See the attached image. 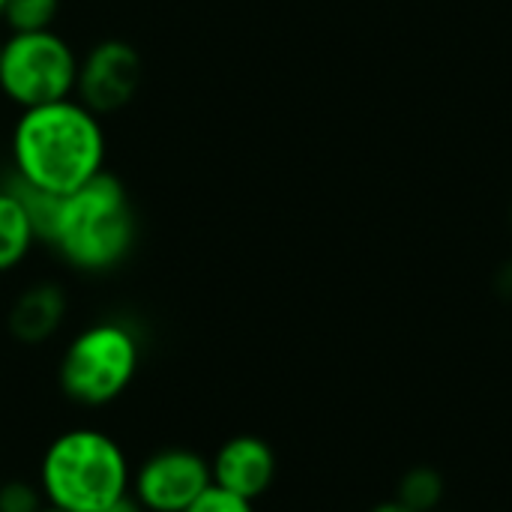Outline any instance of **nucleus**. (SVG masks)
I'll list each match as a JSON object with an SVG mask.
<instances>
[{
	"mask_svg": "<svg viewBox=\"0 0 512 512\" xmlns=\"http://www.w3.org/2000/svg\"><path fill=\"white\" fill-rule=\"evenodd\" d=\"M141 339L117 318L93 321L72 336L57 363L60 393L81 408L114 405L141 369Z\"/></svg>",
	"mask_w": 512,
	"mask_h": 512,
	"instance_id": "20e7f679",
	"label": "nucleus"
},
{
	"mask_svg": "<svg viewBox=\"0 0 512 512\" xmlns=\"http://www.w3.org/2000/svg\"><path fill=\"white\" fill-rule=\"evenodd\" d=\"M105 512H144L132 498H126V501H120V504H114L111 510H105Z\"/></svg>",
	"mask_w": 512,
	"mask_h": 512,
	"instance_id": "f3484780",
	"label": "nucleus"
},
{
	"mask_svg": "<svg viewBox=\"0 0 512 512\" xmlns=\"http://www.w3.org/2000/svg\"><path fill=\"white\" fill-rule=\"evenodd\" d=\"M369 512H414V510H408V507H405V504H399V501H384V504L372 507Z\"/></svg>",
	"mask_w": 512,
	"mask_h": 512,
	"instance_id": "2eb2a0df",
	"label": "nucleus"
},
{
	"mask_svg": "<svg viewBox=\"0 0 512 512\" xmlns=\"http://www.w3.org/2000/svg\"><path fill=\"white\" fill-rule=\"evenodd\" d=\"M186 512H258L252 501L240 498V495H231L219 486H210L192 507Z\"/></svg>",
	"mask_w": 512,
	"mask_h": 512,
	"instance_id": "4468645a",
	"label": "nucleus"
},
{
	"mask_svg": "<svg viewBox=\"0 0 512 512\" xmlns=\"http://www.w3.org/2000/svg\"><path fill=\"white\" fill-rule=\"evenodd\" d=\"M57 12H60V0H6L0 18L12 33H33V30H51Z\"/></svg>",
	"mask_w": 512,
	"mask_h": 512,
	"instance_id": "f8f14e48",
	"label": "nucleus"
},
{
	"mask_svg": "<svg viewBox=\"0 0 512 512\" xmlns=\"http://www.w3.org/2000/svg\"><path fill=\"white\" fill-rule=\"evenodd\" d=\"M0 51H3V39H0Z\"/></svg>",
	"mask_w": 512,
	"mask_h": 512,
	"instance_id": "aec40b11",
	"label": "nucleus"
},
{
	"mask_svg": "<svg viewBox=\"0 0 512 512\" xmlns=\"http://www.w3.org/2000/svg\"><path fill=\"white\" fill-rule=\"evenodd\" d=\"M144 78V63L135 45L123 39H105L78 60L75 96L93 114H114L126 108Z\"/></svg>",
	"mask_w": 512,
	"mask_h": 512,
	"instance_id": "0eeeda50",
	"label": "nucleus"
},
{
	"mask_svg": "<svg viewBox=\"0 0 512 512\" xmlns=\"http://www.w3.org/2000/svg\"><path fill=\"white\" fill-rule=\"evenodd\" d=\"M276 453L258 435H234L210 459L213 486L258 504L276 483Z\"/></svg>",
	"mask_w": 512,
	"mask_h": 512,
	"instance_id": "6e6552de",
	"label": "nucleus"
},
{
	"mask_svg": "<svg viewBox=\"0 0 512 512\" xmlns=\"http://www.w3.org/2000/svg\"><path fill=\"white\" fill-rule=\"evenodd\" d=\"M36 243L39 240L24 204L9 186H3L0 189V273L21 267Z\"/></svg>",
	"mask_w": 512,
	"mask_h": 512,
	"instance_id": "9d476101",
	"label": "nucleus"
},
{
	"mask_svg": "<svg viewBox=\"0 0 512 512\" xmlns=\"http://www.w3.org/2000/svg\"><path fill=\"white\" fill-rule=\"evenodd\" d=\"M48 246L78 273H108L135 246V213L126 186L102 171L60 198Z\"/></svg>",
	"mask_w": 512,
	"mask_h": 512,
	"instance_id": "7ed1b4c3",
	"label": "nucleus"
},
{
	"mask_svg": "<svg viewBox=\"0 0 512 512\" xmlns=\"http://www.w3.org/2000/svg\"><path fill=\"white\" fill-rule=\"evenodd\" d=\"M3 6H6V0H0V15H3Z\"/></svg>",
	"mask_w": 512,
	"mask_h": 512,
	"instance_id": "6ab92c4d",
	"label": "nucleus"
},
{
	"mask_svg": "<svg viewBox=\"0 0 512 512\" xmlns=\"http://www.w3.org/2000/svg\"><path fill=\"white\" fill-rule=\"evenodd\" d=\"M36 483L48 507L63 512H105L129 498L132 462L117 438L78 426L60 432L39 459Z\"/></svg>",
	"mask_w": 512,
	"mask_h": 512,
	"instance_id": "f03ea898",
	"label": "nucleus"
},
{
	"mask_svg": "<svg viewBox=\"0 0 512 512\" xmlns=\"http://www.w3.org/2000/svg\"><path fill=\"white\" fill-rule=\"evenodd\" d=\"M444 477L435 468H411L402 480H399V492L396 501L405 504L414 512H435L444 504Z\"/></svg>",
	"mask_w": 512,
	"mask_h": 512,
	"instance_id": "9b49d317",
	"label": "nucleus"
},
{
	"mask_svg": "<svg viewBox=\"0 0 512 512\" xmlns=\"http://www.w3.org/2000/svg\"><path fill=\"white\" fill-rule=\"evenodd\" d=\"M78 81V54L54 30L12 33L0 51V93L24 108L69 99Z\"/></svg>",
	"mask_w": 512,
	"mask_h": 512,
	"instance_id": "39448f33",
	"label": "nucleus"
},
{
	"mask_svg": "<svg viewBox=\"0 0 512 512\" xmlns=\"http://www.w3.org/2000/svg\"><path fill=\"white\" fill-rule=\"evenodd\" d=\"M66 312H69L66 291L57 282H36L12 300L6 327L9 336L21 345H45L60 333Z\"/></svg>",
	"mask_w": 512,
	"mask_h": 512,
	"instance_id": "1a4fd4ad",
	"label": "nucleus"
},
{
	"mask_svg": "<svg viewBox=\"0 0 512 512\" xmlns=\"http://www.w3.org/2000/svg\"><path fill=\"white\" fill-rule=\"evenodd\" d=\"M12 174L42 192L69 195L105 168V129L78 99L24 108L12 126Z\"/></svg>",
	"mask_w": 512,
	"mask_h": 512,
	"instance_id": "f257e3e1",
	"label": "nucleus"
},
{
	"mask_svg": "<svg viewBox=\"0 0 512 512\" xmlns=\"http://www.w3.org/2000/svg\"><path fill=\"white\" fill-rule=\"evenodd\" d=\"M498 285H501V291H504L507 297H512V264H507V267H504V273H501Z\"/></svg>",
	"mask_w": 512,
	"mask_h": 512,
	"instance_id": "dca6fc26",
	"label": "nucleus"
},
{
	"mask_svg": "<svg viewBox=\"0 0 512 512\" xmlns=\"http://www.w3.org/2000/svg\"><path fill=\"white\" fill-rule=\"evenodd\" d=\"M42 512H63V510H57V507H45Z\"/></svg>",
	"mask_w": 512,
	"mask_h": 512,
	"instance_id": "a211bd4d",
	"label": "nucleus"
},
{
	"mask_svg": "<svg viewBox=\"0 0 512 512\" xmlns=\"http://www.w3.org/2000/svg\"><path fill=\"white\" fill-rule=\"evenodd\" d=\"M48 507L39 483L30 480H6L0 483V512H42Z\"/></svg>",
	"mask_w": 512,
	"mask_h": 512,
	"instance_id": "ddd939ff",
	"label": "nucleus"
},
{
	"mask_svg": "<svg viewBox=\"0 0 512 512\" xmlns=\"http://www.w3.org/2000/svg\"><path fill=\"white\" fill-rule=\"evenodd\" d=\"M210 486V459L189 447H165L132 468L129 498L144 512H186Z\"/></svg>",
	"mask_w": 512,
	"mask_h": 512,
	"instance_id": "423d86ee",
	"label": "nucleus"
}]
</instances>
